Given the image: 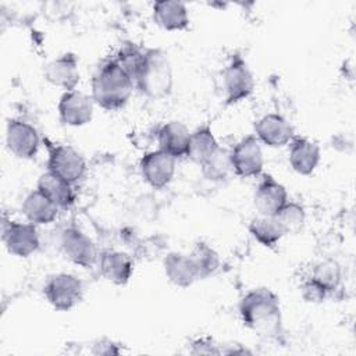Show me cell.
<instances>
[{
    "instance_id": "1",
    "label": "cell",
    "mask_w": 356,
    "mask_h": 356,
    "mask_svg": "<svg viewBox=\"0 0 356 356\" xmlns=\"http://www.w3.org/2000/svg\"><path fill=\"white\" fill-rule=\"evenodd\" d=\"M241 321L249 330L275 335L281 330L282 314L280 298L268 288H254L243 295L238 306Z\"/></svg>"
},
{
    "instance_id": "2",
    "label": "cell",
    "mask_w": 356,
    "mask_h": 356,
    "mask_svg": "<svg viewBox=\"0 0 356 356\" xmlns=\"http://www.w3.org/2000/svg\"><path fill=\"white\" fill-rule=\"evenodd\" d=\"M134 86L132 76L115 58H111L103 63L92 78V99L99 107L115 111L128 103Z\"/></svg>"
},
{
    "instance_id": "3",
    "label": "cell",
    "mask_w": 356,
    "mask_h": 356,
    "mask_svg": "<svg viewBox=\"0 0 356 356\" xmlns=\"http://www.w3.org/2000/svg\"><path fill=\"white\" fill-rule=\"evenodd\" d=\"M136 89L149 99H163L172 90L174 75L170 58L161 49H145L134 72Z\"/></svg>"
},
{
    "instance_id": "4",
    "label": "cell",
    "mask_w": 356,
    "mask_h": 356,
    "mask_svg": "<svg viewBox=\"0 0 356 356\" xmlns=\"http://www.w3.org/2000/svg\"><path fill=\"white\" fill-rule=\"evenodd\" d=\"M83 282L74 274L57 273L47 278L43 293L46 300L60 312L74 309L83 299Z\"/></svg>"
},
{
    "instance_id": "5",
    "label": "cell",
    "mask_w": 356,
    "mask_h": 356,
    "mask_svg": "<svg viewBox=\"0 0 356 356\" xmlns=\"http://www.w3.org/2000/svg\"><path fill=\"white\" fill-rule=\"evenodd\" d=\"M47 143V171L56 174L70 184L81 181L86 172V163L82 154L70 145Z\"/></svg>"
},
{
    "instance_id": "6",
    "label": "cell",
    "mask_w": 356,
    "mask_h": 356,
    "mask_svg": "<svg viewBox=\"0 0 356 356\" xmlns=\"http://www.w3.org/2000/svg\"><path fill=\"white\" fill-rule=\"evenodd\" d=\"M222 89L227 104L239 103L253 93L254 78L242 56L234 54L224 68Z\"/></svg>"
},
{
    "instance_id": "7",
    "label": "cell",
    "mask_w": 356,
    "mask_h": 356,
    "mask_svg": "<svg viewBox=\"0 0 356 356\" xmlns=\"http://www.w3.org/2000/svg\"><path fill=\"white\" fill-rule=\"evenodd\" d=\"M1 238L7 252L15 257H29L40 246V236L38 228L31 222H19L4 220L1 228Z\"/></svg>"
},
{
    "instance_id": "8",
    "label": "cell",
    "mask_w": 356,
    "mask_h": 356,
    "mask_svg": "<svg viewBox=\"0 0 356 356\" xmlns=\"http://www.w3.org/2000/svg\"><path fill=\"white\" fill-rule=\"evenodd\" d=\"M232 171L241 178L259 177L264 167L261 143L254 135L242 138L229 152Z\"/></svg>"
},
{
    "instance_id": "9",
    "label": "cell",
    "mask_w": 356,
    "mask_h": 356,
    "mask_svg": "<svg viewBox=\"0 0 356 356\" xmlns=\"http://www.w3.org/2000/svg\"><path fill=\"white\" fill-rule=\"evenodd\" d=\"M63 254L74 264L89 268L97 263L99 253L95 242L79 228L67 227L60 235Z\"/></svg>"
},
{
    "instance_id": "10",
    "label": "cell",
    "mask_w": 356,
    "mask_h": 356,
    "mask_svg": "<svg viewBox=\"0 0 356 356\" xmlns=\"http://www.w3.org/2000/svg\"><path fill=\"white\" fill-rule=\"evenodd\" d=\"M177 159L161 149L145 153L139 161L143 181L154 188L163 189L172 181L177 170Z\"/></svg>"
},
{
    "instance_id": "11",
    "label": "cell",
    "mask_w": 356,
    "mask_h": 356,
    "mask_svg": "<svg viewBox=\"0 0 356 356\" xmlns=\"http://www.w3.org/2000/svg\"><path fill=\"white\" fill-rule=\"evenodd\" d=\"M6 143L18 159L29 160L38 154L40 139L36 128L22 120H8L6 127Z\"/></svg>"
},
{
    "instance_id": "12",
    "label": "cell",
    "mask_w": 356,
    "mask_h": 356,
    "mask_svg": "<svg viewBox=\"0 0 356 356\" xmlns=\"http://www.w3.org/2000/svg\"><path fill=\"white\" fill-rule=\"evenodd\" d=\"M58 117L64 125L82 127L92 121L95 102L92 96L74 89L64 92L58 100Z\"/></svg>"
},
{
    "instance_id": "13",
    "label": "cell",
    "mask_w": 356,
    "mask_h": 356,
    "mask_svg": "<svg viewBox=\"0 0 356 356\" xmlns=\"http://www.w3.org/2000/svg\"><path fill=\"white\" fill-rule=\"evenodd\" d=\"M254 136L268 147H282L293 139V127L281 114L268 113L256 121Z\"/></svg>"
},
{
    "instance_id": "14",
    "label": "cell",
    "mask_w": 356,
    "mask_h": 356,
    "mask_svg": "<svg viewBox=\"0 0 356 356\" xmlns=\"http://www.w3.org/2000/svg\"><path fill=\"white\" fill-rule=\"evenodd\" d=\"M43 74L49 83L65 92L74 90L81 79L78 58L74 53H64L49 61Z\"/></svg>"
},
{
    "instance_id": "15",
    "label": "cell",
    "mask_w": 356,
    "mask_h": 356,
    "mask_svg": "<svg viewBox=\"0 0 356 356\" xmlns=\"http://www.w3.org/2000/svg\"><path fill=\"white\" fill-rule=\"evenodd\" d=\"M288 200L285 186L271 175L263 177L253 195L254 207L261 216H275Z\"/></svg>"
},
{
    "instance_id": "16",
    "label": "cell",
    "mask_w": 356,
    "mask_h": 356,
    "mask_svg": "<svg viewBox=\"0 0 356 356\" xmlns=\"http://www.w3.org/2000/svg\"><path fill=\"white\" fill-rule=\"evenodd\" d=\"M289 143L288 161L291 168L299 175L313 174L321 160L318 143L305 136H293Z\"/></svg>"
},
{
    "instance_id": "17",
    "label": "cell",
    "mask_w": 356,
    "mask_h": 356,
    "mask_svg": "<svg viewBox=\"0 0 356 356\" xmlns=\"http://www.w3.org/2000/svg\"><path fill=\"white\" fill-rule=\"evenodd\" d=\"M163 268L167 280L179 288H188L200 280L197 267L191 253H168L163 260Z\"/></svg>"
},
{
    "instance_id": "18",
    "label": "cell",
    "mask_w": 356,
    "mask_h": 356,
    "mask_svg": "<svg viewBox=\"0 0 356 356\" xmlns=\"http://www.w3.org/2000/svg\"><path fill=\"white\" fill-rule=\"evenodd\" d=\"M100 274L114 285H125L134 273V261L131 256L121 250L107 249L97 259Z\"/></svg>"
},
{
    "instance_id": "19",
    "label": "cell",
    "mask_w": 356,
    "mask_h": 356,
    "mask_svg": "<svg viewBox=\"0 0 356 356\" xmlns=\"http://www.w3.org/2000/svg\"><path fill=\"white\" fill-rule=\"evenodd\" d=\"M154 22L165 31H184L188 28L191 18L188 7L182 1L161 0L156 1L152 8Z\"/></svg>"
},
{
    "instance_id": "20",
    "label": "cell",
    "mask_w": 356,
    "mask_h": 356,
    "mask_svg": "<svg viewBox=\"0 0 356 356\" xmlns=\"http://www.w3.org/2000/svg\"><path fill=\"white\" fill-rule=\"evenodd\" d=\"M191 132L185 124L170 121L160 127L157 132L159 149L171 154L175 159L185 157L188 153Z\"/></svg>"
},
{
    "instance_id": "21",
    "label": "cell",
    "mask_w": 356,
    "mask_h": 356,
    "mask_svg": "<svg viewBox=\"0 0 356 356\" xmlns=\"http://www.w3.org/2000/svg\"><path fill=\"white\" fill-rule=\"evenodd\" d=\"M21 210L26 221L36 227L53 222L60 211V209L38 189L32 191L24 199Z\"/></svg>"
},
{
    "instance_id": "22",
    "label": "cell",
    "mask_w": 356,
    "mask_h": 356,
    "mask_svg": "<svg viewBox=\"0 0 356 356\" xmlns=\"http://www.w3.org/2000/svg\"><path fill=\"white\" fill-rule=\"evenodd\" d=\"M36 189L49 197L58 209H68L75 203L74 185L50 171L39 177Z\"/></svg>"
},
{
    "instance_id": "23",
    "label": "cell",
    "mask_w": 356,
    "mask_h": 356,
    "mask_svg": "<svg viewBox=\"0 0 356 356\" xmlns=\"http://www.w3.org/2000/svg\"><path fill=\"white\" fill-rule=\"evenodd\" d=\"M218 140L214 136L210 125H202L196 128L193 132H191L186 157L191 159L193 163L202 165L211 156H214L218 152Z\"/></svg>"
},
{
    "instance_id": "24",
    "label": "cell",
    "mask_w": 356,
    "mask_h": 356,
    "mask_svg": "<svg viewBox=\"0 0 356 356\" xmlns=\"http://www.w3.org/2000/svg\"><path fill=\"white\" fill-rule=\"evenodd\" d=\"M249 232L261 246L274 248L285 235L274 216H256L249 222Z\"/></svg>"
},
{
    "instance_id": "25",
    "label": "cell",
    "mask_w": 356,
    "mask_h": 356,
    "mask_svg": "<svg viewBox=\"0 0 356 356\" xmlns=\"http://www.w3.org/2000/svg\"><path fill=\"white\" fill-rule=\"evenodd\" d=\"M274 217L277 218V221L281 225L285 235L296 234L305 225L306 211L300 203L288 200Z\"/></svg>"
},
{
    "instance_id": "26",
    "label": "cell",
    "mask_w": 356,
    "mask_h": 356,
    "mask_svg": "<svg viewBox=\"0 0 356 356\" xmlns=\"http://www.w3.org/2000/svg\"><path fill=\"white\" fill-rule=\"evenodd\" d=\"M192 257L199 271V278L204 280L213 275L220 267V256L214 248L206 242H199L192 250Z\"/></svg>"
},
{
    "instance_id": "27",
    "label": "cell",
    "mask_w": 356,
    "mask_h": 356,
    "mask_svg": "<svg viewBox=\"0 0 356 356\" xmlns=\"http://www.w3.org/2000/svg\"><path fill=\"white\" fill-rule=\"evenodd\" d=\"M313 280H316L320 285H323L327 292H332L335 291L339 284H341V280H342V270H341V266L335 261V260H323L320 261L312 275H310Z\"/></svg>"
},
{
    "instance_id": "28",
    "label": "cell",
    "mask_w": 356,
    "mask_h": 356,
    "mask_svg": "<svg viewBox=\"0 0 356 356\" xmlns=\"http://www.w3.org/2000/svg\"><path fill=\"white\" fill-rule=\"evenodd\" d=\"M204 177L210 181H222L227 178L231 168L229 152L224 149H218V152L211 156L204 164L200 165Z\"/></svg>"
},
{
    "instance_id": "29",
    "label": "cell",
    "mask_w": 356,
    "mask_h": 356,
    "mask_svg": "<svg viewBox=\"0 0 356 356\" xmlns=\"http://www.w3.org/2000/svg\"><path fill=\"white\" fill-rule=\"evenodd\" d=\"M300 293H302V298L309 303H321L328 295L327 289L312 277L303 281L300 286Z\"/></svg>"
},
{
    "instance_id": "30",
    "label": "cell",
    "mask_w": 356,
    "mask_h": 356,
    "mask_svg": "<svg viewBox=\"0 0 356 356\" xmlns=\"http://www.w3.org/2000/svg\"><path fill=\"white\" fill-rule=\"evenodd\" d=\"M191 345H192L191 353H195V355H218V353H221V350L217 348V345H214L213 339L206 338V337L195 339Z\"/></svg>"
},
{
    "instance_id": "31",
    "label": "cell",
    "mask_w": 356,
    "mask_h": 356,
    "mask_svg": "<svg viewBox=\"0 0 356 356\" xmlns=\"http://www.w3.org/2000/svg\"><path fill=\"white\" fill-rule=\"evenodd\" d=\"M93 355H118L120 349L113 341L108 339H100L93 345L92 349Z\"/></svg>"
}]
</instances>
